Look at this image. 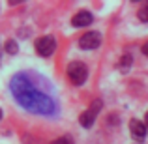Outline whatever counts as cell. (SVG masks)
<instances>
[{"instance_id": "cell-10", "label": "cell", "mask_w": 148, "mask_h": 144, "mask_svg": "<svg viewBox=\"0 0 148 144\" xmlns=\"http://www.w3.org/2000/svg\"><path fill=\"white\" fill-rule=\"evenodd\" d=\"M19 51V47H17V43H15V41H6V53H10V54H15Z\"/></svg>"}, {"instance_id": "cell-9", "label": "cell", "mask_w": 148, "mask_h": 144, "mask_svg": "<svg viewBox=\"0 0 148 144\" xmlns=\"http://www.w3.org/2000/svg\"><path fill=\"white\" fill-rule=\"evenodd\" d=\"M139 19H141L143 23H148V4H145V6L141 8V10H139Z\"/></svg>"}, {"instance_id": "cell-8", "label": "cell", "mask_w": 148, "mask_h": 144, "mask_svg": "<svg viewBox=\"0 0 148 144\" xmlns=\"http://www.w3.org/2000/svg\"><path fill=\"white\" fill-rule=\"evenodd\" d=\"M131 62H133L131 54H124V56H122V60H120V64H118V68L122 69V71H126V69L131 66Z\"/></svg>"}, {"instance_id": "cell-3", "label": "cell", "mask_w": 148, "mask_h": 144, "mask_svg": "<svg viewBox=\"0 0 148 144\" xmlns=\"http://www.w3.org/2000/svg\"><path fill=\"white\" fill-rule=\"evenodd\" d=\"M101 99H94L92 101V105L86 109V111L81 114V118H79V122H81V126L83 127H92V124H94V120L98 118V114H99V111H101Z\"/></svg>"}, {"instance_id": "cell-11", "label": "cell", "mask_w": 148, "mask_h": 144, "mask_svg": "<svg viewBox=\"0 0 148 144\" xmlns=\"http://www.w3.org/2000/svg\"><path fill=\"white\" fill-rule=\"evenodd\" d=\"M51 144H73V142L69 141L68 137H60V139H56V141H53Z\"/></svg>"}, {"instance_id": "cell-14", "label": "cell", "mask_w": 148, "mask_h": 144, "mask_svg": "<svg viewBox=\"0 0 148 144\" xmlns=\"http://www.w3.org/2000/svg\"><path fill=\"white\" fill-rule=\"evenodd\" d=\"M0 120H2V111H0Z\"/></svg>"}, {"instance_id": "cell-6", "label": "cell", "mask_w": 148, "mask_h": 144, "mask_svg": "<svg viewBox=\"0 0 148 144\" xmlns=\"http://www.w3.org/2000/svg\"><path fill=\"white\" fill-rule=\"evenodd\" d=\"M130 131L133 135L135 141H145L146 139V127L141 120H131L130 122Z\"/></svg>"}, {"instance_id": "cell-1", "label": "cell", "mask_w": 148, "mask_h": 144, "mask_svg": "<svg viewBox=\"0 0 148 144\" xmlns=\"http://www.w3.org/2000/svg\"><path fill=\"white\" fill-rule=\"evenodd\" d=\"M13 96L25 109L32 112H41V114H51L54 111V103L51 97L41 94L32 83L25 77V73H19L11 83Z\"/></svg>"}, {"instance_id": "cell-2", "label": "cell", "mask_w": 148, "mask_h": 144, "mask_svg": "<svg viewBox=\"0 0 148 144\" xmlns=\"http://www.w3.org/2000/svg\"><path fill=\"white\" fill-rule=\"evenodd\" d=\"M86 77H88V69L83 62H71L68 66V79L71 81L75 86H81V84L86 83Z\"/></svg>"}, {"instance_id": "cell-7", "label": "cell", "mask_w": 148, "mask_h": 144, "mask_svg": "<svg viewBox=\"0 0 148 144\" xmlns=\"http://www.w3.org/2000/svg\"><path fill=\"white\" fill-rule=\"evenodd\" d=\"M92 21H94V17H92L90 11H79L77 15H73L71 25L73 26H88Z\"/></svg>"}, {"instance_id": "cell-13", "label": "cell", "mask_w": 148, "mask_h": 144, "mask_svg": "<svg viewBox=\"0 0 148 144\" xmlns=\"http://www.w3.org/2000/svg\"><path fill=\"white\" fill-rule=\"evenodd\" d=\"M145 120H146V124H145V127H148V112H146V116H145Z\"/></svg>"}, {"instance_id": "cell-4", "label": "cell", "mask_w": 148, "mask_h": 144, "mask_svg": "<svg viewBox=\"0 0 148 144\" xmlns=\"http://www.w3.org/2000/svg\"><path fill=\"white\" fill-rule=\"evenodd\" d=\"M54 49H56V40L53 36H41L36 40V53L40 56H45V58L51 56L54 53Z\"/></svg>"}, {"instance_id": "cell-5", "label": "cell", "mask_w": 148, "mask_h": 144, "mask_svg": "<svg viewBox=\"0 0 148 144\" xmlns=\"http://www.w3.org/2000/svg\"><path fill=\"white\" fill-rule=\"evenodd\" d=\"M81 49H98L101 45V34L99 32H86L79 40Z\"/></svg>"}, {"instance_id": "cell-12", "label": "cell", "mask_w": 148, "mask_h": 144, "mask_svg": "<svg viewBox=\"0 0 148 144\" xmlns=\"http://www.w3.org/2000/svg\"><path fill=\"white\" fill-rule=\"evenodd\" d=\"M143 54H145V56H148V43L143 45Z\"/></svg>"}]
</instances>
